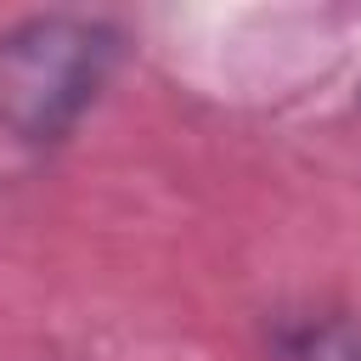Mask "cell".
<instances>
[{
	"mask_svg": "<svg viewBox=\"0 0 361 361\" xmlns=\"http://www.w3.org/2000/svg\"><path fill=\"white\" fill-rule=\"evenodd\" d=\"M124 62V34L107 17L39 11L0 28V135L45 152L79 130Z\"/></svg>",
	"mask_w": 361,
	"mask_h": 361,
	"instance_id": "cell-1",
	"label": "cell"
},
{
	"mask_svg": "<svg viewBox=\"0 0 361 361\" xmlns=\"http://www.w3.org/2000/svg\"><path fill=\"white\" fill-rule=\"evenodd\" d=\"M276 361H361V316H305L276 333Z\"/></svg>",
	"mask_w": 361,
	"mask_h": 361,
	"instance_id": "cell-2",
	"label": "cell"
}]
</instances>
